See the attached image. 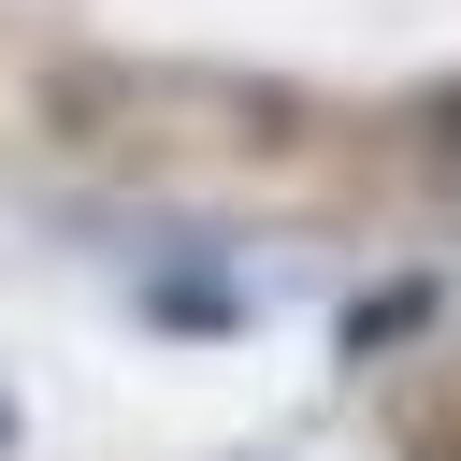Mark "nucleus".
<instances>
[{"label": "nucleus", "instance_id": "1", "mask_svg": "<svg viewBox=\"0 0 461 461\" xmlns=\"http://www.w3.org/2000/svg\"><path fill=\"white\" fill-rule=\"evenodd\" d=\"M432 144H447V158H461V86H447V101H432Z\"/></svg>", "mask_w": 461, "mask_h": 461}]
</instances>
